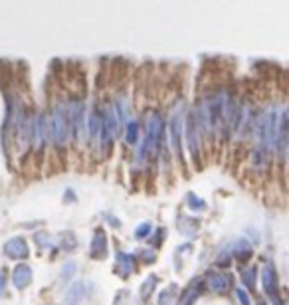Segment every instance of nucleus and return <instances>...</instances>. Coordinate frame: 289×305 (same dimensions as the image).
Masks as SVG:
<instances>
[{"mask_svg":"<svg viewBox=\"0 0 289 305\" xmlns=\"http://www.w3.org/2000/svg\"><path fill=\"white\" fill-rule=\"evenodd\" d=\"M74 268H76V264H74V262H68V264L63 266V274H61V277H63V279H68L70 275L74 274Z\"/></svg>","mask_w":289,"mask_h":305,"instance_id":"1a4fd4ad","label":"nucleus"},{"mask_svg":"<svg viewBox=\"0 0 289 305\" xmlns=\"http://www.w3.org/2000/svg\"><path fill=\"white\" fill-rule=\"evenodd\" d=\"M4 272H0V295H4Z\"/></svg>","mask_w":289,"mask_h":305,"instance_id":"9b49d317","label":"nucleus"},{"mask_svg":"<svg viewBox=\"0 0 289 305\" xmlns=\"http://www.w3.org/2000/svg\"><path fill=\"white\" fill-rule=\"evenodd\" d=\"M125 129H127V135H125V139H127V143H131V145H133V143L137 141L139 125H137L135 121H131L129 125H127V127H125Z\"/></svg>","mask_w":289,"mask_h":305,"instance_id":"6e6552de","label":"nucleus"},{"mask_svg":"<svg viewBox=\"0 0 289 305\" xmlns=\"http://www.w3.org/2000/svg\"><path fill=\"white\" fill-rule=\"evenodd\" d=\"M161 139H163V119H161V115L157 111H152L149 115V121H147V137H145V143H143V147L139 151V159L141 161L152 159L159 152Z\"/></svg>","mask_w":289,"mask_h":305,"instance_id":"f257e3e1","label":"nucleus"},{"mask_svg":"<svg viewBox=\"0 0 289 305\" xmlns=\"http://www.w3.org/2000/svg\"><path fill=\"white\" fill-rule=\"evenodd\" d=\"M4 252L10 256V258H26L28 256V244L24 238H10L6 244H4Z\"/></svg>","mask_w":289,"mask_h":305,"instance_id":"20e7f679","label":"nucleus"},{"mask_svg":"<svg viewBox=\"0 0 289 305\" xmlns=\"http://www.w3.org/2000/svg\"><path fill=\"white\" fill-rule=\"evenodd\" d=\"M208 286H210L212 290H226V286H228V277L222 274L208 275Z\"/></svg>","mask_w":289,"mask_h":305,"instance_id":"423d86ee","label":"nucleus"},{"mask_svg":"<svg viewBox=\"0 0 289 305\" xmlns=\"http://www.w3.org/2000/svg\"><path fill=\"white\" fill-rule=\"evenodd\" d=\"M151 230V226L149 224H143V226H139L137 228V236L139 238H143V236H147V232Z\"/></svg>","mask_w":289,"mask_h":305,"instance_id":"9d476101","label":"nucleus"},{"mask_svg":"<svg viewBox=\"0 0 289 305\" xmlns=\"http://www.w3.org/2000/svg\"><path fill=\"white\" fill-rule=\"evenodd\" d=\"M92 252L93 254H97V256H101V254L105 252V238H103V234H101V232H97V236L93 238Z\"/></svg>","mask_w":289,"mask_h":305,"instance_id":"0eeeda50","label":"nucleus"},{"mask_svg":"<svg viewBox=\"0 0 289 305\" xmlns=\"http://www.w3.org/2000/svg\"><path fill=\"white\" fill-rule=\"evenodd\" d=\"M181 135H183V109L176 107L172 117H170V145L176 151V155L181 157Z\"/></svg>","mask_w":289,"mask_h":305,"instance_id":"7ed1b4c3","label":"nucleus"},{"mask_svg":"<svg viewBox=\"0 0 289 305\" xmlns=\"http://www.w3.org/2000/svg\"><path fill=\"white\" fill-rule=\"evenodd\" d=\"M30 281H32L30 266H26V264L16 266L14 272H12V286H16L18 290H24L26 286H30Z\"/></svg>","mask_w":289,"mask_h":305,"instance_id":"39448f33","label":"nucleus"},{"mask_svg":"<svg viewBox=\"0 0 289 305\" xmlns=\"http://www.w3.org/2000/svg\"><path fill=\"white\" fill-rule=\"evenodd\" d=\"M50 131H52V143L54 145H65L68 137L72 135L70 127V111L65 103H56L54 111L50 113Z\"/></svg>","mask_w":289,"mask_h":305,"instance_id":"f03ea898","label":"nucleus"}]
</instances>
